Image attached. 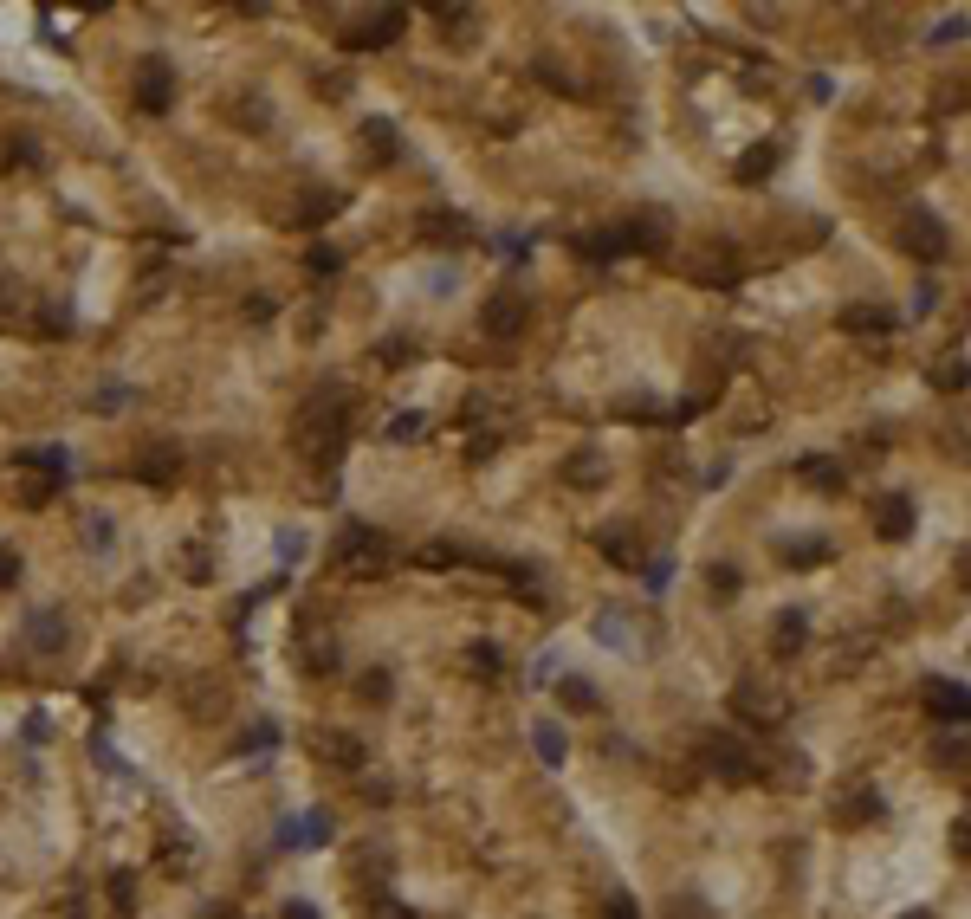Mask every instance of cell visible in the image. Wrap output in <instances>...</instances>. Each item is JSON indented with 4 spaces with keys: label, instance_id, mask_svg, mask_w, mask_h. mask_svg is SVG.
<instances>
[{
    "label": "cell",
    "instance_id": "obj_26",
    "mask_svg": "<svg viewBox=\"0 0 971 919\" xmlns=\"http://www.w3.org/2000/svg\"><path fill=\"white\" fill-rule=\"evenodd\" d=\"M227 117H234V123H246V130H259V123H272V111H266L259 98H234V104H227Z\"/></svg>",
    "mask_w": 971,
    "mask_h": 919
},
{
    "label": "cell",
    "instance_id": "obj_33",
    "mask_svg": "<svg viewBox=\"0 0 971 919\" xmlns=\"http://www.w3.org/2000/svg\"><path fill=\"white\" fill-rule=\"evenodd\" d=\"M98 415H117V408H130V389H123V382H111V389H98Z\"/></svg>",
    "mask_w": 971,
    "mask_h": 919
},
{
    "label": "cell",
    "instance_id": "obj_25",
    "mask_svg": "<svg viewBox=\"0 0 971 919\" xmlns=\"http://www.w3.org/2000/svg\"><path fill=\"white\" fill-rule=\"evenodd\" d=\"M823 557H829V544H823V538H803V544H790V551H784V564L810 570V564H823Z\"/></svg>",
    "mask_w": 971,
    "mask_h": 919
},
{
    "label": "cell",
    "instance_id": "obj_8",
    "mask_svg": "<svg viewBox=\"0 0 971 919\" xmlns=\"http://www.w3.org/2000/svg\"><path fill=\"white\" fill-rule=\"evenodd\" d=\"M667 240H674V221H667L661 208H641L635 221L622 227V246H641V253H661Z\"/></svg>",
    "mask_w": 971,
    "mask_h": 919
},
{
    "label": "cell",
    "instance_id": "obj_14",
    "mask_svg": "<svg viewBox=\"0 0 971 919\" xmlns=\"http://www.w3.org/2000/svg\"><path fill=\"white\" fill-rule=\"evenodd\" d=\"M874 531H881V538H907V531H913V505L900 499V492L881 499V505H874Z\"/></svg>",
    "mask_w": 971,
    "mask_h": 919
},
{
    "label": "cell",
    "instance_id": "obj_10",
    "mask_svg": "<svg viewBox=\"0 0 971 919\" xmlns=\"http://www.w3.org/2000/svg\"><path fill=\"white\" fill-rule=\"evenodd\" d=\"M26 648H33V654H59L65 648V615L59 609H26Z\"/></svg>",
    "mask_w": 971,
    "mask_h": 919
},
{
    "label": "cell",
    "instance_id": "obj_38",
    "mask_svg": "<svg viewBox=\"0 0 971 919\" xmlns=\"http://www.w3.org/2000/svg\"><path fill=\"white\" fill-rule=\"evenodd\" d=\"M939 764H952V771H965V745H959V738H939Z\"/></svg>",
    "mask_w": 971,
    "mask_h": 919
},
{
    "label": "cell",
    "instance_id": "obj_29",
    "mask_svg": "<svg viewBox=\"0 0 971 919\" xmlns=\"http://www.w3.org/2000/svg\"><path fill=\"white\" fill-rule=\"evenodd\" d=\"M7 162H20V169H33V162H39V143H33L26 130H13V136H7Z\"/></svg>",
    "mask_w": 971,
    "mask_h": 919
},
{
    "label": "cell",
    "instance_id": "obj_6",
    "mask_svg": "<svg viewBox=\"0 0 971 919\" xmlns=\"http://www.w3.org/2000/svg\"><path fill=\"white\" fill-rule=\"evenodd\" d=\"M169 104H175V65L169 59H143L136 65V111L162 117Z\"/></svg>",
    "mask_w": 971,
    "mask_h": 919
},
{
    "label": "cell",
    "instance_id": "obj_5",
    "mask_svg": "<svg viewBox=\"0 0 971 919\" xmlns=\"http://www.w3.org/2000/svg\"><path fill=\"white\" fill-rule=\"evenodd\" d=\"M525 318H531V298H525V292H492L486 305H480V331L499 337V344L525 331Z\"/></svg>",
    "mask_w": 971,
    "mask_h": 919
},
{
    "label": "cell",
    "instance_id": "obj_37",
    "mask_svg": "<svg viewBox=\"0 0 971 919\" xmlns=\"http://www.w3.org/2000/svg\"><path fill=\"white\" fill-rule=\"evenodd\" d=\"M39 324H46V331H72V311H65V305H46V311H39Z\"/></svg>",
    "mask_w": 971,
    "mask_h": 919
},
{
    "label": "cell",
    "instance_id": "obj_43",
    "mask_svg": "<svg viewBox=\"0 0 971 919\" xmlns=\"http://www.w3.org/2000/svg\"><path fill=\"white\" fill-rule=\"evenodd\" d=\"M959 382H965V363H959V356H952V363L939 369V389H959Z\"/></svg>",
    "mask_w": 971,
    "mask_h": 919
},
{
    "label": "cell",
    "instance_id": "obj_35",
    "mask_svg": "<svg viewBox=\"0 0 971 919\" xmlns=\"http://www.w3.org/2000/svg\"><path fill=\"white\" fill-rule=\"evenodd\" d=\"M111 900H117V907H123V913H130V907H136V881H130V874H111Z\"/></svg>",
    "mask_w": 971,
    "mask_h": 919
},
{
    "label": "cell",
    "instance_id": "obj_1",
    "mask_svg": "<svg viewBox=\"0 0 971 919\" xmlns=\"http://www.w3.org/2000/svg\"><path fill=\"white\" fill-rule=\"evenodd\" d=\"M350 415H357V395L344 389V382H331V389H311L305 408L292 415V447L305 460H337L350 441Z\"/></svg>",
    "mask_w": 971,
    "mask_h": 919
},
{
    "label": "cell",
    "instance_id": "obj_20",
    "mask_svg": "<svg viewBox=\"0 0 971 919\" xmlns=\"http://www.w3.org/2000/svg\"><path fill=\"white\" fill-rule=\"evenodd\" d=\"M771 169H777V143H758V149L738 156V182H764Z\"/></svg>",
    "mask_w": 971,
    "mask_h": 919
},
{
    "label": "cell",
    "instance_id": "obj_12",
    "mask_svg": "<svg viewBox=\"0 0 971 919\" xmlns=\"http://www.w3.org/2000/svg\"><path fill=\"white\" fill-rule=\"evenodd\" d=\"M175 473H182V454H175L169 441H149L143 460H136V479H149V486H169Z\"/></svg>",
    "mask_w": 971,
    "mask_h": 919
},
{
    "label": "cell",
    "instance_id": "obj_7",
    "mask_svg": "<svg viewBox=\"0 0 971 919\" xmlns=\"http://www.w3.org/2000/svg\"><path fill=\"white\" fill-rule=\"evenodd\" d=\"M402 26H408V13H402V7L363 13V20H357V26L344 33V46H350V52H376V46H395V33H402Z\"/></svg>",
    "mask_w": 971,
    "mask_h": 919
},
{
    "label": "cell",
    "instance_id": "obj_2",
    "mask_svg": "<svg viewBox=\"0 0 971 919\" xmlns=\"http://www.w3.org/2000/svg\"><path fill=\"white\" fill-rule=\"evenodd\" d=\"M894 240H900V253H913L920 266H939V259L952 253V233H946V221H939V214H926V208H907V214H900Z\"/></svg>",
    "mask_w": 971,
    "mask_h": 919
},
{
    "label": "cell",
    "instance_id": "obj_27",
    "mask_svg": "<svg viewBox=\"0 0 971 919\" xmlns=\"http://www.w3.org/2000/svg\"><path fill=\"white\" fill-rule=\"evenodd\" d=\"M577 253H590V259H615V253H622V227H615V233H590V240H577Z\"/></svg>",
    "mask_w": 971,
    "mask_h": 919
},
{
    "label": "cell",
    "instance_id": "obj_31",
    "mask_svg": "<svg viewBox=\"0 0 971 919\" xmlns=\"http://www.w3.org/2000/svg\"><path fill=\"white\" fill-rule=\"evenodd\" d=\"M564 699H570V706H583V712H596V706H603V693H596L590 680H564Z\"/></svg>",
    "mask_w": 971,
    "mask_h": 919
},
{
    "label": "cell",
    "instance_id": "obj_11",
    "mask_svg": "<svg viewBox=\"0 0 971 919\" xmlns=\"http://www.w3.org/2000/svg\"><path fill=\"white\" fill-rule=\"evenodd\" d=\"M732 712H738V719H751V725H771L777 719V693L758 687V680H738V687H732Z\"/></svg>",
    "mask_w": 971,
    "mask_h": 919
},
{
    "label": "cell",
    "instance_id": "obj_30",
    "mask_svg": "<svg viewBox=\"0 0 971 919\" xmlns=\"http://www.w3.org/2000/svg\"><path fill=\"white\" fill-rule=\"evenodd\" d=\"M467 667H473V674H499V648H492V641H473V648H467Z\"/></svg>",
    "mask_w": 971,
    "mask_h": 919
},
{
    "label": "cell",
    "instance_id": "obj_28",
    "mask_svg": "<svg viewBox=\"0 0 971 919\" xmlns=\"http://www.w3.org/2000/svg\"><path fill=\"white\" fill-rule=\"evenodd\" d=\"M188 699H195V706H188L195 719H214V699L227 706V693H214V680H195V687H188Z\"/></svg>",
    "mask_w": 971,
    "mask_h": 919
},
{
    "label": "cell",
    "instance_id": "obj_39",
    "mask_svg": "<svg viewBox=\"0 0 971 919\" xmlns=\"http://www.w3.org/2000/svg\"><path fill=\"white\" fill-rule=\"evenodd\" d=\"M13 583H20V557L0 544V589H13Z\"/></svg>",
    "mask_w": 971,
    "mask_h": 919
},
{
    "label": "cell",
    "instance_id": "obj_23",
    "mask_svg": "<svg viewBox=\"0 0 971 919\" xmlns=\"http://www.w3.org/2000/svg\"><path fill=\"white\" fill-rule=\"evenodd\" d=\"M803 635H810V622H803V609H790L784 622H777V648L797 654V648H803Z\"/></svg>",
    "mask_w": 971,
    "mask_h": 919
},
{
    "label": "cell",
    "instance_id": "obj_44",
    "mask_svg": "<svg viewBox=\"0 0 971 919\" xmlns=\"http://www.w3.org/2000/svg\"><path fill=\"white\" fill-rule=\"evenodd\" d=\"M318 91H324V98H344L350 78H344V72H331V78H318Z\"/></svg>",
    "mask_w": 971,
    "mask_h": 919
},
{
    "label": "cell",
    "instance_id": "obj_22",
    "mask_svg": "<svg viewBox=\"0 0 971 919\" xmlns=\"http://www.w3.org/2000/svg\"><path fill=\"white\" fill-rule=\"evenodd\" d=\"M836 816H842V822H874V816H881V797H874V790H855V797L842 803Z\"/></svg>",
    "mask_w": 971,
    "mask_h": 919
},
{
    "label": "cell",
    "instance_id": "obj_45",
    "mask_svg": "<svg viewBox=\"0 0 971 919\" xmlns=\"http://www.w3.org/2000/svg\"><path fill=\"white\" fill-rule=\"evenodd\" d=\"M369 919H415L408 907H395V900H382V907H369Z\"/></svg>",
    "mask_w": 971,
    "mask_h": 919
},
{
    "label": "cell",
    "instance_id": "obj_3",
    "mask_svg": "<svg viewBox=\"0 0 971 919\" xmlns=\"http://www.w3.org/2000/svg\"><path fill=\"white\" fill-rule=\"evenodd\" d=\"M680 266H687V279H700V285H713V292H726V285H738L745 259H738L726 240H693Z\"/></svg>",
    "mask_w": 971,
    "mask_h": 919
},
{
    "label": "cell",
    "instance_id": "obj_13",
    "mask_svg": "<svg viewBox=\"0 0 971 919\" xmlns=\"http://www.w3.org/2000/svg\"><path fill=\"white\" fill-rule=\"evenodd\" d=\"M842 331H849V337H887V331H894V311H881V305H849V311H842Z\"/></svg>",
    "mask_w": 971,
    "mask_h": 919
},
{
    "label": "cell",
    "instance_id": "obj_36",
    "mask_svg": "<svg viewBox=\"0 0 971 919\" xmlns=\"http://www.w3.org/2000/svg\"><path fill=\"white\" fill-rule=\"evenodd\" d=\"M706 583H713L719 596H732V589H738V570L732 564H713V570H706Z\"/></svg>",
    "mask_w": 971,
    "mask_h": 919
},
{
    "label": "cell",
    "instance_id": "obj_16",
    "mask_svg": "<svg viewBox=\"0 0 971 919\" xmlns=\"http://www.w3.org/2000/svg\"><path fill=\"white\" fill-rule=\"evenodd\" d=\"M395 149H402V143H395V123L389 117H369L363 123V156L369 162H395Z\"/></svg>",
    "mask_w": 971,
    "mask_h": 919
},
{
    "label": "cell",
    "instance_id": "obj_24",
    "mask_svg": "<svg viewBox=\"0 0 971 919\" xmlns=\"http://www.w3.org/2000/svg\"><path fill=\"white\" fill-rule=\"evenodd\" d=\"M531 738H538V751H544V764H564V732H557L551 719H538L531 725Z\"/></svg>",
    "mask_w": 971,
    "mask_h": 919
},
{
    "label": "cell",
    "instance_id": "obj_42",
    "mask_svg": "<svg viewBox=\"0 0 971 919\" xmlns=\"http://www.w3.org/2000/svg\"><path fill=\"white\" fill-rule=\"evenodd\" d=\"M408 434H421V415H402V421H389V441H408Z\"/></svg>",
    "mask_w": 971,
    "mask_h": 919
},
{
    "label": "cell",
    "instance_id": "obj_4",
    "mask_svg": "<svg viewBox=\"0 0 971 919\" xmlns=\"http://www.w3.org/2000/svg\"><path fill=\"white\" fill-rule=\"evenodd\" d=\"M700 751H706V764H713L719 777H732V784H738V777H745V784H751V777H764V758L745 745V738L713 732V738H700Z\"/></svg>",
    "mask_w": 971,
    "mask_h": 919
},
{
    "label": "cell",
    "instance_id": "obj_9",
    "mask_svg": "<svg viewBox=\"0 0 971 919\" xmlns=\"http://www.w3.org/2000/svg\"><path fill=\"white\" fill-rule=\"evenodd\" d=\"M311 751H318L331 771H357V764H363V738H357V732H337V725L311 738Z\"/></svg>",
    "mask_w": 971,
    "mask_h": 919
},
{
    "label": "cell",
    "instance_id": "obj_34",
    "mask_svg": "<svg viewBox=\"0 0 971 919\" xmlns=\"http://www.w3.org/2000/svg\"><path fill=\"white\" fill-rule=\"evenodd\" d=\"M603 919H641V907H635L628 894H609V900H603Z\"/></svg>",
    "mask_w": 971,
    "mask_h": 919
},
{
    "label": "cell",
    "instance_id": "obj_21",
    "mask_svg": "<svg viewBox=\"0 0 971 919\" xmlns=\"http://www.w3.org/2000/svg\"><path fill=\"white\" fill-rule=\"evenodd\" d=\"M797 479H810V486H842V460L810 454V460H797Z\"/></svg>",
    "mask_w": 971,
    "mask_h": 919
},
{
    "label": "cell",
    "instance_id": "obj_47",
    "mask_svg": "<svg viewBox=\"0 0 971 919\" xmlns=\"http://www.w3.org/2000/svg\"><path fill=\"white\" fill-rule=\"evenodd\" d=\"M285 913H292V919H318V913H311V907H305V900H292V907H285Z\"/></svg>",
    "mask_w": 971,
    "mask_h": 919
},
{
    "label": "cell",
    "instance_id": "obj_15",
    "mask_svg": "<svg viewBox=\"0 0 971 919\" xmlns=\"http://www.w3.org/2000/svg\"><path fill=\"white\" fill-rule=\"evenodd\" d=\"M421 233L441 246H460V240H473V221L467 214H421Z\"/></svg>",
    "mask_w": 971,
    "mask_h": 919
},
{
    "label": "cell",
    "instance_id": "obj_32",
    "mask_svg": "<svg viewBox=\"0 0 971 919\" xmlns=\"http://www.w3.org/2000/svg\"><path fill=\"white\" fill-rule=\"evenodd\" d=\"M182 576H188V583H208V557H201V544H182Z\"/></svg>",
    "mask_w": 971,
    "mask_h": 919
},
{
    "label": "cell",
    "instance_id": "obj_46",
    "mask_svg": "<svg viewBox=\"0 0 971 919\" xmlns=\"http://www.w3.org/2000/svg\"><path fill=\"white\" fill-rule=\"evenodd\" d=\"M674 919H706V907H700V900H680V913Z\"/></svg>",
    "mask_w": 971,
    "mask_h": 919
},
{
    "label": "cell",
    "instance_id": "obj_41",
    "mask_svg": "<svg viewBox=\"0 0 971 919\" xmlns=\"http://www.w3.org/2000/svg\"><path fill=\"white\" fill-rule=\"evenodd\" d=\"M311 272H337V246H311Z\"/></svg>",
    "mask_w": 971,
    "mask_h": 919
},
{
    "label": "cell",
    "instance_id": "obj_17",
    "mask_svg": "<svg viewBox=\"0 0 971 919\" xmlns=\"http://www.w3.org/2000/svg\"><path fill=\"white\" fill-rule=\"evenodd\" d=\"M344 208V188H311L305 201H298V214L292 221H305V227H318V221H331V214Z\"/></svg>",
    "mask_w": 971,
    "mask_h": 919
},
{
    "label": "cell",
    "instance_id": "obj_40",
    "mask_svg": "<svg viewBox=\"0 0 971 919\" xmlns=\"http://www.w3.org/2000/svg\"><path fill=\"white\" fill-rule=\"evenodd\" d=\"M85 538H91V544H98V551H104V544L117 538V531H111V518H91V525H85Z\"/></svg>",
    "mask_w": 971,
    "mask_h": 919
},
{
    "label": "cell",
    "instance_id": "obj_18",
    "mask_svg": "<svg viewBox=\"0 0 971 919\" xmlns=\"http://www.w3.org/2000/svg\"><path fill=\"white\" fill-rule=\"evenodd\" d=\"M926 699H933L939 719H952V725L965 719V687H959V680H933V687H926Z\"/></svg>",
    "mask_w": 971,
    "mask_h": 919
},
{
    "label": "cell",
    "instance_id": "obj_19",
    "mask_svg": "<svg viewBox=\"0 0 971 919\" xmlns=\"http://www.w3.org/2000/svg\"><path fill=\"white\" fill-rule=\"evenodd\" d=\"M564 479H570V486H603V479H609V460L603 454H570L564 460Z\"/></svg>",
    "mask_w": 971,
    "mask_h": 919
}]
</instances>
